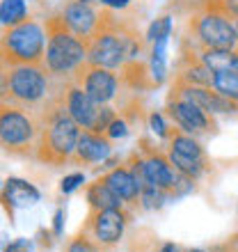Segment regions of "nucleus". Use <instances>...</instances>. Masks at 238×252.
I'll return each instance as SVG.
<instances>
[{"instance_id": "f257e3e1", "label": "nucleus", "mask_w": 238, "mask_h": 252, "mask_svg": "<svg viewBox=\"0 0 238 252\" xmlns=\"http://www.w3.org/2000/svg\"><path fill=\"white\" fill-rule=\"evenodd\" d=\"M140 53L138 34L131 28L121 26L108 12H101L99 28L87 39V62L106 69H119L133 62Z\"/></svg>"}, {"instance_id": "f03ea898", "label": "nucleus", "mask_w": 238, "mask_h": 252, "mask_svg": "<svg viewBox=\"0 0 238 252\" xmlns=\"http://www.w3.org/2000/svg\"><path fill=\"white\" fill-rule=\"evenodd\" d=\"M80 138V126L69 117L64 110L62 101H55V108L46 110L39 120V135L34 154L41 163L48 165H64L66 160H71L76 145Z\"/></svg>"}, {"instance_id": "7ed1b4c3", "label": "nucleus", "mask_w": 238, "mask_h": 252, "mask_svg": "<svg viewBox=\"0 0 238 252\" xmlns=\"http://www.w3.org/2000/svg\"><path fill=\"white\" fill-rule=\"evenodd\" d=\"M87 62V41L66 28L62 16L46 21V55L44 66L53 76H73Z\"/></svg>"}, {"instance_id": "20e7f679", "label": "nucleus", "mask_w": 238, "mask_h": 252, "mask_svg": "<svg viewBox=\"0 0 238 252\" xmlns=\"http://www.w3.org/2000/svg\"><path fill=\"white\" fill-rule=\"evenodd\" d=\"M0 55L12 64H44L46 32L32 19L5 28L0 34Z\"/></svg>"}, {"instance_id": "39448f33", "label": "nucleus", "mask_w": 238, "mask_h": 252, "mask_svg": "<svg viewBox=\"0 0 238 252\" xmlns=\"http://www.w3.org/2000/svg\"><path fill=\"white\" fill-rule=\"evenodd\" d=\"M39 135V120H34L26 108L0 103V147L9 154L32 152Z\"/></svg>"}, {"instance_id": "423d86ee", "label": "nucleus", "mask_w": 238, "mask_h": 252, "mask_svg": "<svg viewBox=\"0 0 238 252\" xmlns=\"http://www.w3.org/2000/svg\"><path fill=\"white\" fill-rule=\"evenodd\" d=\"M48 94V76L44 64L9 66V103L19 108H37Z\"/></svg>"}, {"instance_id": "0eeeda50", "label": "nucleus", "mask_w": 238, "mask_h": 252, "mask_svg": "<svg viewBox=\"0 0 238 252\" xmlns=\"http://www.w3.org/2000/svg\"><path fill=\"white\" fill-rule=\"evenodd\" d=\"M190 30L202 48H238L234 21L218 9L206 7L202 14L192 16Z\"/></svg>"}, {"instance_id": "6e6552de", "label": "nucleus", "mask_w": 238, "mask_h": 252, "mask_svg": "<svg viewBox=\"0 0 238 252\" xmlns=\"http://www.w3.org/2000/svg\"><path fill=\"white\" fill-rule=\"evenodd\" d=\"M140 156V167H142V177L147 184H151L156 188H163L170 195H174L178 184V172L172 167L167 154L153 149L147 145V140H142V152H138Z\"/></svg>"}, {"instance_id": "1a4fd4ad", "label": "nucleus", "mask_w": 238, "mask_h": 252, "mask_svg": "<svg viewBox=\"0 0 238 252\" xmlns=\"http://www.w3.org/2000/svg\"><path fill=\"white\" fill-rule=\"evenodd\" d=\"M73 76H76V83L101 106H108L119 92L117 73L113 69H106V66H96L85 62Z\"/></svg>"}, {"instance_id": "9d476101", "label": "nucleus", "mask_w": 238, "mask_h": 252, "mask_svg": "<svg viewBox=\"0 0 238 252\" xmlns=\"http://www.w3.org/2000/svg\"><path fill=\"white\" fill-rule=\"evenodd\" d=\"M126 222H128V216H126L124 209H106V211L89 213L87 229L92 232L96 246L113 248V246H117L119 241H121V236H124Z\"/></svg>"}, {"instance_id": "9b49d317", "label": "nucleus", "mask_w": 238, "mask_h": 252, "mask_svg": "<svg viewBox=\"0 0 238 252\" xmlns=\"http://www.w3.org/2000/svg\"><path fill=\"white\" fill-rule=\"evenodd\" d=\"M60 101H62L64 110L69 113V117H71L83 131H92L94 124H96V117H99L101 103H96L76 80L66 85V92L60 96Z\"/></svg>"}, {"instance_id": "f8f14e48", "label": "nucleus", "mask_w": 238, "mask_h": 252, "mask_svg": "<svg viewBox=\"0 0 238 252\" xmlns=\"http://www.w3.org/2000/svg\"><path fill=\"white\" fill-rule=\"evenodd\" d=\"M167 115L172 117V122L185 133H192V135H199V133H208L215 128V122H213V115H208L206 110H202L199 106L190 103V101L183 99H174L170 96L165 106Z\"/></svg>"}, {"instance_id": "ddd939ff", "label": "nucleus", "mask_w": 238, "mask_h": 252, "mask_svg": "<svg viewBox=\"0 0 238 252\" xmlns=\"http://www.w3.org/2000/svg\"><path fill=\"white\" fill-rule=\"evenodd\" d=\"M62 19H64L66 28H69L73 34H78L80 39L87 41L94 34V30L99 28L101 12H96L85 0H71V2L64 7Z\"/></svg>"}, {"instance_id": "4468645a", "label": "nucleus", "mask_w": 238, "mask_h": 252, "mask_svg": "<svg viewBox=\"0 0 238 252\" xmlns=\"http://www.w3.org/2000/svg\"><path fill=\"white\" fill-rule=\"evenodd\" d=\"M110 140L106 135H99V133L92 131H80L78 145H76V152H73L71 160L73 163H103V160L110 156Z\"/></svg>"}, {"instance_id": "2eb2a0df", "label": "nucleus", "mask_w": 238, "mask_h": 252, "mask_svg": "<svg viewBox=\"0 0 238 252\" xmlns=\"http://www.w3.org/2000/svg\"><path fill=\"white\" fill-rule=\"evenodd\" d=\"M0 197L9 206V211L14 209H28L32 206L34 202H39V190L26 179H16V177H9L5 181V188L0 192Z\"/></svg>"}, {"instance_id": "dca6fc26", "label": "nucleus", "mask_w": 238, "mask_h": 252, "mask_svg": "<svg viewBox=\"0 0 238 252\" xmlns=\"http://www.w3.org/2000/svg\"><path fill=\"white\" fill-rule=\"evenodd\" d=\"M213 76L215 73L195 55V58H183V64L178 66V73H177V83L197 85V87H213Z\"/></svg>"}, {"instance_id": "f3484780", "label": "nucleus", "mask_w": 238, "mask_h": 252, "mask_svg": "<svg viewBox=\"0 0 238 252\" xmlns=\"http://www.w3.org/2000/svg\"><path fill=\"white\" fill-rule=\"evenodd\" d=\"M197 58L213 73L238 71V48H199Z\"/></svg>"}, {"instance_id": "a211bd4d", "label": "nucleus", "mask_w": 238, "mask_h": 252, "mask_svg": "<svg viewBox=\"0 0 238 252\" xmlns=\"http://www.w3.org/2000/svg\"><path fill=\"white\" fill-rule=\"evenodd\" d=\"M87 202L92 206V211H106V209H124V199L106 184L101 177L94 184L87 186Z\"/></svg>"}, {"instance_id": "6ab92c4d", "label": "nucleus", "mask_w": 238, "mask_h": 252, "mask_svg": "<svg viewBox=\"0 0 238 252\" xmlns=\"http://www.w3.org/2000/svg\"><path fill=\"white\" fill-rule=\"evenodd\" d=\"M167 158L172 163V167L177 170L178 174H183V177H190V179H197L199 174L206 170V160H197V158H190V156H185V154H178L174 149H167Z\"/></svg>"}, {"instance_id": "aec40b11", "label": "nucleus", "mask_w": 238, "mask_h": 252, "mask_svg": "<svg viewBox=\"0 0 238 252\" xmlns=\"http://www.w3.org/2000/svg\"><path fill=\"white\" fill-rule=\"evenodd\" d=\"M28 16V7L23 0H0V23L5 28L23 23Z\"/></svg>"}, {"instance_id": "412c9836", "label": "nucleus", "mask_w": 238, "mask_h": 252, "mask_svg": "<svg viewBox=\"0 0 238 252\" xmlns=\"http://www.w3.org/2000/svg\"><path fill=\"white\" fill-rule=\"evenodd\" d=\"M213 90L225 99L238 103V71H220L213 76Z\"/></svg>"}, {"instance_id": "4be33fe9", "label": "nucleus", "mask_w": 238, "mask_h": 252, "mask_svg": "<svg viewBox=\"0 0 238 252\" xmlns=\"http://www.w3.org/2000/svg\"><path fill=\"white\" fill-rule=\"evenodd\" d=\"M167 195H170V192L163 190V188H156V186H151V184H145L138 202L145 206V209H158V206H163V202L167 199Z\"/></svg>"}, {"instance_id": "5701e85b", "label": "nucleus", "mask_w": 238, "mask_h": 252, "mask_svg": "<svg viewBox=\"0 0 238 252\" xmlns=\"http://www.w3.org/2000/svg\"><path fill=\"white\" fill-rule=\"evenodd\" d=\"M172 32V19L170 16H160L149 26L147 30V39L149 41H158V39H167Z\"/></svg>"}, {"instance_id": "b1692460", "label": "nucleus", "mask_w": 238, "mask_h": 252, "mask_svg": "<svg viewBox=\"0 0 238 252\" xmlns=\"http://www.w3.org/2000/svg\"><path fill=\"white\" fill-rule=\"evenodd\" d=\"M9 66L12 62L0 55V103H9Z\"/></svg>"}, {"instance_id": "393cba45", "label": "nucleus", "mask_w": 238, "mask_h": 252, "mask_svg": "<svg viewBox=\"0 0 238 252\" xmlns=\"http://www.w3.org/2000/svg\"><path fill=\"white\" fill-rule=\"evenodd\" d=\"M206 7L218 9V12H222L225 16H229L232 21L238 19V0H215V2H208Z\"/></svg>"}, {"instance_id": "a878e982", "label": "nucleus", "mask_w": 238, "mask_h": 252, "mask_svg": "<svg viewBox=\"0 0 238 252\" xmlns=\"http://www.w3.org/2000/svg\"><path fill=\"white\" fill-rule=\"evenodd\" d=\"M83 184H85V174H83V172L66 174L64 179L60 181V190L64 192V195H69V192H73L78 186H83Z\"/></svg>"}, {"instance_id": "bb28decb", "label": "nucleus", "mask_w": 238, "mask_h": 252, "mask_svg": "<svg viewBox=\"0 0 238 252\" xmlns=\"http://www.w3.org/2000/svg\"><path fill=\"white\" fill-rule=\"evenodd\" d=\"M66 252H99V248L94 246V243L87 239L85 234H78V236H76V239L69 243Z\"/></svg>"}, {"instance_id": "cd10ccee", "label": "nucleus", "mask_w": 238, "mask_h": 252, "mask_svg": "<svg viewBox=\"0 0 238 252\" xmlns=\"http://www.w3.org/2000/svg\"><path fill=\"white\" fill-rule=\"evenodd\" d=\"M126 133H128V124H126V120H121V117H115L113 124L108 126L106 138L108 140H117V138H124Z\"/></svg>"}, {"instance_id": "c85d7f7f", "label": "nucleus", "mask_w": 238, "mask_h": 252, "mask_svg": "<svg viewBox=\"0 0 238 252\" xmlns=\"http://www.w3.org/2000/svg\"><path fill=\"white\" fill-rule=\"evenodd\" d=\"M149 124H151V131L156 133V135H160V138H167L170 126L165 124V120H163V115H160V113H151V117H149Z\"/></svg>"}, {"instance_id": "c756f323", "label": "nucleus", "mask_w": 238, "mask_h": 252, "mask_svg": "<svg viewBox=\"0 0 238 252\" xmlns=\"http://www.w3.org/2000/svg\"><path fill=\"white\" fill-rule=\"evenodd\" d=\"M211 252H238V234H234L232 239H227L225 243L215 246Z\"/></svg>"}, {"instance_id": "7c9ffc66", "label": "nucleus", "mask_w": 238, "mask_h": 252, "mask_svg": "<svg viewBox=\"0 0 238 252\" xmlns=\"http://www.w3.org/2000/svg\"><path fill=\"white\" fill-rule=\"evenodd\" d=\"M5 252H30V243L26 239H19V241H14V243H9L5 248Z\"/></svg>"}, {"instance_id": "2f4dec72", "label": "nucleus", "mask_w": 238, "mask_h": 252, "mask_svg": "<svg viewBox=\"0 0 238 252\" xmlns=\"http://www.w3.org/2000/svg\"><path fill=\"white\" fill-rule=\"evenodd\" d=\"M62 225H64V209H58L53 216V234L55 236L62 234Z\"/></svg>"}, {"instance_id": "473e14b6", "label": "nucleus", "mask_w": 238, "mask_h": 252, "mask_svg": "<svg viewBox=\"0 0 238 252\" xmlns=\"http://www.w3.org/2000/svg\"><path fill=\"white\" fill-rule=\"evenodd\" d=\"M99 2L106 7H113V9H124V7H128L131 0H99Z\"/></svg>"}, {"instance_id": "72a5a7b5", "label": "nucleus", "mask_w": 238, "mask_h": 252, "mask_svg": "<svg viewBox=\"0 0 238 252\" xmlns=\"http://www.w3.org/2000/svg\"><path fill=\"white\" fill-rule=\"evenodd\" d=\"M160 252H178V248L174 243H165V246L160 248Z\"/></svg>"}, {"instance_id": "f704fd0d", "label": "nucleus", "mask_w": 238, "mask_h": 252, "mask_svg": "<svg viewBox=\"0 0 238 252\" xmlns=\"http://www.w3.org/2000/svg\"><path fill=\"white\" fill-rule=\"evenodd\" d=\"M234 30H236V37H238V19L234 21Z\"/></svg>"}, {"instance_id": "c9c22d12", "label": "nucleus", "mask_w": 238, "mask_h": 252, "mask_svg": "<svg viewBox=\"0 0 238 252\" xmlns=\"http://www.w3.org/2000/svg\"><path fill=\"white\" fill-rule=\"evenodd\" d=\"M188 252H204V250H199V248H192V250H188Z\"/></svg>"}]
</instances>
